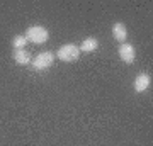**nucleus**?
<instances>
[{"label": "nucleus", "instance_id": "obj_1", "mask_svg": "<svg viewBox=\"0 0 153 146\" xmlns=\"http://www.w3.org/2000/svg\"><path fill=\"white\" fill-rule=\"evenodd\" d=\"M78 56H80V49L73 43H66L56 49V58L63 63H73L78 60Z\"/></svg>", "mask_w": 153, "mask_h": 146}, {"label": "nucleus", "instance_id": "obj_2", "mask_svg": "<svg viewBox=\"0 0 153 146\" xmlns=\"http://www.w3.org/2000/svg\"><path fill=\"white\" fill-rule=\"evenodd\" d=\"M26 39H27V43L33 44H44L49 39V33L43 26H31L26 31Z\"/></svg>", "mask_w": 153, "mask_h": 146}, {"label": "nucleus", "instance_id": "obj_3", "mask_svg": "<svg viewBox=\"0 0 153 146\" xmlns=\"http://www.w3.org/2000/svg\"><path fill=\"white\" fill-rule=\"evenodd\" d=\"M53 63H55V53H53V51H41V53L36 54L33 60H31L33 68L34 70H38V71L48 70Z\"/></svg>", "mask_w": 153, "mask_h": 146}, {"label": "nucleus", "instance_id": "obj_4", "mask_svg": "<svg viewBox=\"0 0 153 146\" xmlns=\"http://www.w3.org/2000/svg\"><path fill=\"white\" fill-rule=\"evenodd\" d=\"M117 54H119L121 61L126 63V65H131V63H134V60H136V51H134V46L129 44V43L119 44V48H117Z\"/></svg>", "mask_w": 153, "mask_h": 146}, {"label": "nucleus", "instance_id": "obj_5", "mask_svg": "<svg viewBox=\"0 0 153 146\" xmlns=\"http://www.w3.org/2000/svg\"><path fill=\"white\" fill-rule=\"evenodd\" d=\"M150 87H152V76L148 75V73H140V75L134 78V82H133V88H134V92H138V93L146 92Z\"/></svg>", "mask_w": 153, "mask_h": 146}, {"label": "nucleus", "instance_id": "obj_6", "mask_svg": "<svg viewBox=\"0 0 153 146\" xmlns=\"http://www.w3.org/2000/svg\"><path fill=\"white\" fill-rule=\"evenodd\" d=\"M12 56H14V61H16L17 65H21V66H26L31 63V53H29L27 49L24 48V49H14V53H12Z\"/></svg>", "mask_w": 153, "mask_h": 146}, {"label": "nucleus", "instance_id": "obj_7", "mask_svg": "<svg viewBox=\"0 0 153 146\" xmlns=\"http://www.w3.org/2000/svg\"><path fill=\"white\" fill-rule=\"evenodd\" d=\"M112 36L117 43H126V39H128V29L123 22H116L114 26H112Z\"/></svg>", "mask_w": 153, "mask_h": 146}, {"label": "nucleus", "instance_id": "obj_8", "mask_svg": "<svg viewBox=\"0 0 153 146\" xmlns=\"http://www.w3.org/2000/svg\"><path fill=\"white\" fill-rule=\"evenodd\" d=\"M80 49V53H94V51H97L99 49V41L95 38H85L82 41V44L78 46Z\"/></svg>", "mask_w": 153, "mask_h": 146}, {"label": "nucleus", "instance_id": "obj_9", "mask_svg": "<svg viewBox=\"0 0 153 146\" xmlns=\"http://www.w3.org/2000/svg\"><path fill=\"white\" fill-rule=\"evenodd\" d=\"M26 46H27V39H26V36H21V34L14 36V39H12V48L14 49H24Z\"/></svg>", "mask_w": 153, "mask_h": 146}]
</instances>
